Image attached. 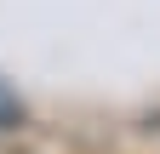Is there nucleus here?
Returning <instances> with one entry per match:
<instances>
[{"mask_svg":"<svg viewBox=\"0 0 160 154\" xmlns=\"http://www.w3.org/2000/svg\"><path fill=\"white\" fill-rule=\"evenodd\" d=\"M17 120H23V103H17L12 91L0 86V131H6V126H17Z\"/></svg>","mask_w":160,"mask_h":154,"instance_id":"obj_1","label":"nucleus"}]
</instances>
